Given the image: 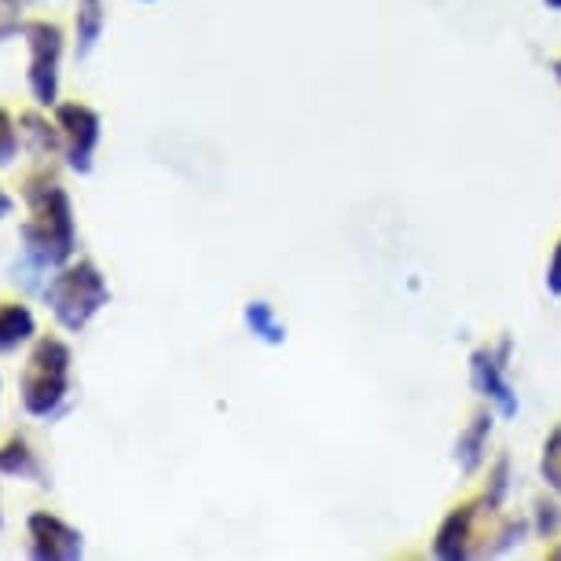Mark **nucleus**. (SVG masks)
<instances>
[{"label":"nucleus","instance_id":"nucleus-26","mask_svg":"<svg viewBox=\"0 0 561 561\" xmlns=\"http://www.w3.org/2000/svg\"><path fill=\"white\" fill-rule=\"evenodd\" d=\"M144 4H151V0H144Z\"/></svg>","mask_w":561,"mask_h":561},{"label":"nucleus","instance_id":"nucleus-18","mask_svg":"<svg viewBox=\"0 0 561 561\" xmlns=\"http://www.w3.org/2000/svg\"><path fill=\"white\" fill-rule=\"evenodd\" d=\"M525 533H528V522H517V517H506V522L492 533L495 543H489V554H506V550H511V547L522 543Z\"/></svg>","mask_w":561,"mask_h":561},{"label":"nucleus","instance_id":"nucleus-14","mask_svg":"<svg viewBox=\"0 0 561 561\" xmlns=\"http://www.w3.org/2000/svg\"><path fill=\"white\" fill-rule=\"evenodd\" d=\"M539 473H543V481L561 495V426L550 430L543 455H539Z\"/></svg>","mask_w":561,"mask_h":561},{"label":"nucleus","instance_id":"nucleus-9","mask_svg":"<svg viewBox=\"0 0 561 561\" xmlns=\"http://www.w3.org/2000/svg\"><path fill=\"white\" fill-rule=\"evenodd\" d=\"M492 426H495V415L489 408L478 411L473 415V422L466 426V433L459 437V444H455V462H459L462 473H473L481 470L484 455H489V437H492Z\"/></svg>","mask_w":561,"mask_h":561},{"label":"nucleus","instance_id":"nucleus-3","mask_svg":"<svg viewBox=\"0 0 561 561\" xmlns=\"http://www.w3.org/2000/svg\"><path fill=\"white\" fill-rule=\"evenodd\" d=\"M70 345L62 337H37L23 370V408L34 419H51L70 393Z\"/></svg>","mask_w":561,"mask_h":561},{"label":"nucleus","instance_id":"nucleus-27","mask_svg":"<svg viewBox=\"0 0 561 561\" xmlns=\"http://www.w3.org/2000/svg\"><path fill=\"white\" fill-rule=\"evenodd\" d=\"M0 525H4V517H0Z\"/></svg>","mask_w":561,"mask_h":561},{"label":"nucleus","instance_id":"nucleus-16","mask_svg":"<svg viewBox=\"0 0 561 561\" xmlns=\"http://www.w3.org/2000/svg\"><path fill=\"white\" fill-rule=\"evenodd\" d=\"M19 125H23V129L30 133V140H34V147L41 154H51V151H59V144H62V133H59V125L56 129H48L45 122L37 118V114H23V118H19Z\"/></svg>","mask_w":561,"mask_h":561},{"label":"nucleus","instance_id":"nucleus-10","mask_svg":"<svg viewBox=\"0 0 561 561\" xmlns=\"http://www.w3.org/2000/svg\"><path fill=\"white\" fill-rule=\"evenodd\" d=\"M0 473L4 478H23V481H34V484H48V473L41 466L37 451L30 448L26 437H8L0 444Z\"/></svg>","mask_w":561,"mask_h":561},{"label":"nucleus","instance_id":"nucleus-7","mask_svg":"<svg viewBox=\"0 0 561 561\" xmlns=\"http://www.w3.org/2000/svg\"><path fill=\"white\" fill-rule=\"evenodd\" d=\"M495 506L484 500H473V503H462L444 517L437 536H433V554L440 561H462V558H473L481 554L478 547V528H481V517L492 514Z\"/></svg>","mask_w":561,"mask_h":561},{"label":"nucleus","instance_id":"nucleus-22","mask_svg":"<svg viewBox=\"0 0 561 561\" xmlns=\"http://www.w3.org/2000/svg\"><path fill=\"white\" fill-rule=\"evenodd\" d=\"M12 34H23V26H19V23H0V37H12Z\"/></svg>","mask_w":561,"mask_h":561},{"label":"nucleus","instance_id":"nucleus-8","mask_svg":"<svg viewBox=\"0 0 561 561\" xmlns=\"http://www.w3.org/2000/svg\"><path fill=\"white\" fill-rule=\"evenodd\" d=\"M26 533H30V558L37 561H73L84 554V536L48 511L30 514Z\"/></svg>","mask_w":561,"mask_h":561},{"label":"nucleus","instance_id":"nucleus-19","mask_svg":"<svg viewBox=\"0 0 561 561\" xmlns=\"http://www.w3.org/2000/svg\"><path fill=\"white\" fill-rule=\"evenodd\" d=\"M19 154V133L8 111H0V165H12V158Z\"/></svg>","mask_w":561,"mask_h":561},{"label":"nucleus","instance_id":"nucleus-15","mask_svg":"<svg viewBox=\"0 0 561 561\" xmlns=\"http://www.w3.org/2000/svg\"><path fill=\"white\" fill-rule=\"evenodd\" d=\"M506 492H511V459L506 455H500V459L492 462V470H489V481H484V500H489L495 511L503 506L506 500Z\"/></svg>","mask_w":561,"mask_h":561},{"label":"nucleus","instance_id":"nucleus-20","mask_svg":"<svg viewBox=\"0 0 561 561\" xmlns=\"http://www.w3.org/2000/svg\"><path fill=\"white\" fill-rule=\"evenodd\" d=\"M547 290L561 298V239H558V247H554V253H550V264H547Z\"/></svg>","mask_w":561,"mask_h":561},{"label":"nucleus","instance_id":"nucleus-2","mask_svg":"<svg viewBox=\"0 0 561 561\" xmlns=\"http://www.w3.org/2000/svg\"><path fill=\"white\" fill-rule=\"evenodd\" d=\"M45 301L62 331L78 334L107 309L111 287L92 261H73V264L67 261L45 287Z\"/></svg>","mask_w":561,"mask_h":561},{"label":"nucleus","instance_id":"nucleus-1","mask_svg":"<svg viewBox=\"0 0 561 561\" xmlns=\"http://www.w3.org/2000/svg\"><path fill=\"white\" fill-rule=\"evenodd\" d=\"M26 206L30 217L23 225L26 261L34 268H62L78 247V228H73V206L67 187L51 173H34L26 180Z\"/></svg>","mask_w":561,"mask_h":561},{"label":"nucleus","instance_id":"nucleus-24","mask_svg":"<svg viewBox=\"0 0 561 561\" xmlns=\"http://www.w3.org/2000/svg\"><path fill=\"white\" fill-rule=\"evenodd\" d=\"M554 78L561 81V59H554Z\"/></svg>","mask_w":561,"mask_h":561},{"label":"nucleus","instance_id":"nucleus-25","mask_svg":"<svg viewBox=\"0 0 561 561\" xmlns=\"http://www.w3.org/2000/svg\"><path fill=\"white\" fill-rule=\"evenodd\" d=\"M8 4H23V0H8Z\"/></svg>","mask_w":561,"mask_h":561},{"label":"nucleus","instance_id":"nucleus-12","mask_svg":"<svg viewBox=\"0 0 561 561\" xmlns=\"http://www.w3.org/2000/svg\"><path fill=\"white\" fill-rule=\"evenodd\" d=\"M107 26V4L103 0H78V15H73V30H78V59L92 56L96 41Z\"/></svg>","mask_w":561,"mask_h":561},{"label":"nucleus","instance_id":"nucleus-13","mask_svg":"<svg viewBox=\"0 0 561 561\" xmlns=\"http://www.w3.org/2000/svg\"><path fill=\"white\" fill-rule=\"evenodd\" d=\"M242 320H247L250 334L261 337V342H268V345L287 342V327L279 323V316H275V309L268 301H250L247 309H242Z\"/></svg>","mask_w":561,"mask_h":561},{"label":"nucleus","instance_id":"nucleus-11","mask_svg":"<svg viewBox=\"0 0 561 561\" xmlns=\"http://www.w3.org/2000/svg\"><path fill=\"white\" fill-rule=\"evenodd\" d=\"M37 334V323H34V312L19 301H4L0 305V353H12L23 342Z\"/></svg>","mask_w":561,"mask_h":561},{"label":"nucleus","instance_id":"nucleus-17","mask_svg":"<svg viewBox=\"0 0 561 561\" xmlns=\"http://www.w3.org/2000/svg\"><path fill=\"white\" fill-rule=\"evenodd\" d=\"M533 528H536L539 539H554L561 533V506H558V500H539L536 503Z\"/></svg>","mask_w":561,"mask_h":561},{"label":"nucleus","instance_id":"nucleus-23","mask_svg":"<svg viewBox=\"0 0 561 561\" xmlns=\"http://www.w3.org/2000/svg\"><path fill=\"white\" fill-rule=\"evenodd\" d=\"M543 4L550 8V12H561V0H543Z\"/></svg>","mask_w":561,"mask_h":561},{"label":"nucleus","instance_id":"nucleus-6","mask_svg":"<svg viewBox=\"0 0 561 561\" xmlns=\"http://www.w3.org/2000/svg\"><path fill=\"white\" fill-rule=\"evenodd\" d=\"M511 337H503L500 345H484L478 353L470 356V378H473V389L495 404L503 419H514L517 415V393L506 378V359H511Z\"/></svg>","mask_w":561,"mask_h":561},{"label":"nucleus","instance_id":"nucleus-5","mask_svg":"<svg viewBox=\"0 0 561 561\" xmlns=\"http://www.w3.org/2000/svg\"><path fill=\"white\" fill-rule=\"evenodd\" d=\"M56 125L62 133V151H67V165L73 173H92V158H96L103 122L100 114L84 103H56Z\"/></svg>","mask_w":561,"mask_h":561},{"label":"nucleus","instance_id":"nucleus-4","mask_svg":"<svg viewBox=\"0 0 561 561\" xmlns=\"http://www.w3.org/2000/svg\"><path fill=\"white\" fill-rule=\"evenodd\" d=\"M30 45V92L41 107L59 103V62H62V30L48 19H34L23 26Z\"/></svg>","mask_w":561,"mask_h":561},{"label":"nucleus","instance_id":"nucleus-21","mask_svg":"<svg viewBox=\"0 0 561 561\" xmlns=\"http://www.w3.org/2000/svg\"><path fill=\"white\" fill-rule=\"evenodd\" d=\"M12 206H15V203H12V195H8L4 187H0V220H4L8 214H12Z\"/></svg>","mask_w":561,"mask_h":561}]
</instances>
